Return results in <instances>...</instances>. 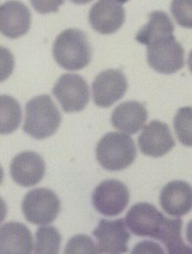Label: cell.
Wrapping results in <instances>:
<instances>
[{
	"instance_id": "cell-7",
	"label": "cell",
	"mask_w": 192,
	"mask_h": 254,
	"mask_svg": "<svg viewBox=\"0 0 192 254\" xmlns=\"http://www.w3.org/2000/svg\"><path fill=\"white\" fill-rule=\"evenodd\" d=\"M53 95L67 114L81 112L90 99L86 80L81 75L74 73H64L58 79L53 87Z\"/></svg>"
},
{
	"instance_id": "cell-13",
	"label": "cell",
	"mask_w": 192,
	"mask_h": 254,
	"mask_svg": "<svg viewBox=\"0 0 192 254\" xmlns=\"http://www.w3.org/2000/svg\"><path fill=\"white\" fill-rule=\"evenodd\" d=\"M124 21V8L113 0H98L89 12V23L92 29L101 34L117 32Z\"/></svg>"
},
{
	"instance_id": "cell-8",
	"label": "cell",
	"mask_w": 192,
	"mask_h": 254,
	"mask_svg": "<svg viewBox=\"0 0 192 254\" xmlns=\"http://www.w3.org/2000/svg\"><path fill=\"white\" fill-rule=\"evenodd\" d=\"M130 199L127 187L120 181L111 179L96 186L92 195V202L96 211L107 217L122 213Z\"/></svg>"
},
{
	"instance_id": "cell-25",
	"label": "cell",
	"mask_w": 192,
	"mask_h": 254,
	"mask_svg": "<svg viewBox=\"0 0 192 254\" xmlns=\"http://www.w3.org/2000/svg\"><path fill=\"white\" fill-rule=\"evenodd\" d=\"M34 10L39 14L58 12L64 0H30Z\"/></svg>"
},
{
	"instance_id": "cell-27",
	"label": "cell",
	"mask_w": 192,
	"mask_h": 254,
	"mask_svg": "<svg viewBox=\"0 0 192 254\" xmlns=\"http://www.w3.org/2000/svg\"><path fill=\"white\" fill-rule=\"evenodd\" d=\"M187 239L192 246V220L188 224V227H187Z\"/></svg>"
},
{
	"instance_id": "cell-29",
	"label": "cell",
	"mask_w": 192,
	"mask_h": 254,
	"mask_svg": "<svg viewBox=\"0 0 192 254\" xmlns=\"http://www.w3.org/2000/svg\"><path fill=\"white\" fill-rule=\"evenodd\" d=\"M189 66H190V69L192 70V51L190 54V58H189Z\"/></svg>"
},
{
	"instance_id": "cell-1",
	"label": "cell",
	"mask_w": 192,
	"mask_h": 254,
	"mask_svg": "<svg viewBox=\"0 0 192 254\" xmlns=\"http://www.w3.org/2000/svg\"><path fill=\"white\" fill-rule=\"evenodd\" d=\"M53 56L60 66L67 70H79L92 59V47L86 34L76 29L61 32L53 45Z\"/></svg>"
},
{
	"instance_id": "cell-12",
	"label": "cell",
	"mask_w": 192,
	"mask_h": 254,
	"mask_svg": "<svg viewBox=\"0 0 192 254\" xmlns=\"http://www.w3.org/2000/svg\"><path fill=\"white\" fill-rule=\"evenodd\" d=\"M138 142L141 152L152 158L163 157L176 145L170 128L159 121H152L145 126Z\"/></svg>"
},
{
	"instance_id": "cell-9",
	"label": "cell",
	"mask_w": 192,
	"mask_h": 254,
	"mask_svg": "<svg viewBox=\"0 0 192 254\" xmlns=\"http://www.w3.org/2000/svg\"><path fill=\"white\" fill-rule=\"evenodd\" d=\"M127 89V78L118 69H107L100 72L92 84L93 99L99 108L111 107L124 97Z\"/></svg>"
},
{
	"instance_id": "cell-17",
	"label": "cell",
	"mask_w": 192,
	"mask_h": 254,
	"mask_svg": "<svg viewBox=\"0 0 192 254\" xmlns=\"http://www.w3.org/2000/svg\"><path fill=\"white\" fill-rule=\"evenodd\" d=\"M32 236L27 226L18 222L4 224L0 229V254H32Z\"/></svg>"
},
{
	"instance_id": "cell-28",
	"label": "cell",
	"mask_w": 192,
	"mask_h": 254,
	"mask_svg": "<svg viewBox=\"0 0 192 254\" xmlns=\"http://www.w3.org/2000/svg\"><path fill=\"white\" fill-rule=\"evenodd\" d=\"M71 2H73L74 4H78V5H83V4H87L89 2H91L92 0H70Z\"/></svg>"
},
{
	"instance_id": "cell-4",
	"label": "cell",
	"mask_w": 192,
	"mask_h": 254,
	"mask_svg": "<svg viewBox=\"0 0 192 254\" xmlns=\"http://www.w3.org/2000/svg\"><path fill=\"white\" fill-rule=\"evenodd\" d=\"M25 218L34 225L54 222L61 211V201L52 190L39 188L29 191L22 203Z\"/></svg>"
},
{
	"instance_id": "cell-14",
	"label": "cell",
	"mask_w": 192,
	"mask_h": 254,
	"mask_svg": "<svg viewBox=\"0 0 192 254\" xmlns=\"http://www.w3.org/2000/svg\"><path fill=\"white\" fill-rule=\"evenodd\" d=\"M11 177L24 188L37 185L45 174V162L34 152H24L16 156L10 165Z\"/></svg>"
},
{
	"instance_id": "cell-15",
	"label": "cell",
	"mask_w": 192,
	"mask_h": 254,
	"mask_svg": "<svg viewBox=\"0 0 192 254\" xmlns=\"http://www.w3.org/2000/svg\"><path fill=\"white\" fill-rule=\"evenodd\" d=\"M159 202L171 216L187 215L192 210V187L184 181H172L161 190Z\"/></svg>"
},
{
	"instance_id": "cell-24",
	"label": "cell",
	"mask_w": 192,
	"mask_h": 254,
	"mask_svg": "<svg viewBox=\"0 0 192 254\" xmlns=\"http://www.w3.org/2000/svg\"><path fill=\"white\" fill-rule=\"evenodd\" d=\"M65 254H97L96 246L91 238L85 235H78L70 239L67 243Z\"/></svg>"
},
{
	"instance_id": "cell-16",
	"label": "cell",
	"mask_w": 192,
	"mask_h": 254,
	"mask_svg": "<svg viewBox=\"0 0 192 254\" xmlns=\"http://www.w3.org/2000/svg\"><path fill=\"white\" fill-rule=\"evenodd\" d=\"M147 120V112L144 104L128 101L120 104L111 115V125L114 128L127 133H138Z\"/></svg>"
},
{
	"instance_id": "cell-3",
	"label": "cell",
	"mask_w": 192,
	"mask_h": 254,
	"mask_svg": "<svg viewBox=\"0 0 192 254\" xmlns=\"http://www.w3.org/2000/svg\"><path fill=\"white\" fill-rule=\"evenodd\" d=\"M96 157L100 166L109 171H120L129 167L137 157L133 139L123 133L110 132L97 143Z\"/></svg>"
},
{
	"instance_id": "cell-26",
	"label": "cell",
	"mask_w": 192,
	"mask_h": 254,
	"mask_svg": "<svg viewBox=\"0 0 192 254\" xmlns=\"http://www.w3.org/2000/svg\"><path fill=\"white\" fill-rule=\"evenodd\" d=\"M144 253H153V254H163L160 247L152 242H143L136 246L132 254H144Z\"/></svg>"
},
{
	"instance_id": "cell-20",
	"label": "cell",
	"mask_w": 192,
	"mask_h": 254,
	"mask_svg": "<svg viewBox=\"0 0 192 254\" xmlns=\"http://www.w3.org/2000/svg\"><path fill=\"white\" fill-rule=\"evenodd\" d=\"M0 120L2 134H10L20 126L22 109L18 101L13 97L6 95L0 97Z\"/></svg>"
},
{
	"instance_id": "cell-2",
	"label": "cell",
	"mask_w": 192,
	"mask_h": 254,
	"mask_svg": "<svg viewBox=\"0 0 192 254\" xmlns=\"http://www.w3.org/2000/svg\"><path fill=\"white\" fill-rule=\"evenodd\" d=\"M61 122L62 116L49 95L34 97L26 105L24 131L36 140L54 135Z\"/></svg>"
},
{
	"instance_id": "cell-30",
	"label": "cell",
	"mask_w": 192,
	"mask_h": 254,
	"mask_svg": "<svg viewBox=\"0 0 192 254\" xmlns=\"http://www.w3.org/2000/svg\"><path fill=\"white\" fill-rule=\"evenodd\" d=\"M113 1H115V2H117V3H119V4H123V3L128 2L129 0H113Z\"/></svg>"
},
{
	"instance_id": "cell-18",
	"label": "cell",
	"mask_w": 192,
	"mask_h": 254,
	"mask_svg": "<svg viewBox=\"0 0 192 254\" xmlns=\"http://www.w3.org/2000/svg\"><path fill=\"white\" fill-rule=\"evenodd\" d=\"M174 30L173 22L165 12L154 11L149 14L148 23L138 32L136 39L148 46L159 39L172 36Z\"/></svg>"
},
{
	"instance_id": "cell-23",
	"label": "cell",
	"mask_w": 192,
	"mask_h": 254,
	"mask_svg": "<svg viewBox=\"0 0 192 254\" xmlns=\"http://www.w3.org/2000/svg\"><path fill=\"white\" fill-rule=\"evenodd\" d=\"M171 12L180 26L192 29V0H172Z\"/></svg>"
},
{
	"instance_id": "cell-6",
	"label": "cell",
	"mask_w": 192,
	"mask_h": 254,
	"mask_svg": "<svg viewBox=\"0 0 192 254\" xmlns=\"http://www.w3.org/2000/svg\"><path fill=\"white\" fill-rule=\"evenodd\" d=\"M167 217L147 202L133 205L126 215L129 230L138 237H148L160 241Z\"/></svg>"
},
{
	"instance_id": "cell-21",
	"label": "cell",
	"mask_w": 192,
	"mask_h": 254,
	"mask_svg": "<svg viewBox=\"0 0 192 254\" xmlns=\"http://www.w3.org/2000/svg\"><path fill=\"white\" fill-rule=\"evenodd\" d=\"M62 237L59 231L52 226L41 227L35 235V254H59Z\"/></svg>"
},
{
	"instance_id": "cell-22",
	"label": "cell",
	"mask_w": 192,
	"mask_h": 254,
	"mask_svg": "<svg viewBox=\"0 0 192 254\" xmlns=\"http://www.w3.org/2000/svg\"><path fill=\"white\" fill-rule=\"evenodd\" d=\"M174 127L180 142L192 147V108L186 107L178 111L174 119Z\"/></svg>"
},
{
	"instance_id": "cell-10",
	"label": "cell",
	"mask_w": 192,
	"mask_h": 254,
	"mask_svg": "<svg viewBox=\"0 0 192 254\" xmlns=\"http://www.w3.org/2000/svg\"><path fill=\"white\" fill-rule=\"evenodd\" d=\"M93 235L97 254H124L128 251L130 234L123 219L100 220Z\"/></svg>"
},
{
	"instance_id": "cell-11",
	"label": "cell",
	"mask_w": 192,
	"mask_h": 254,
	"mask_svg": "<svg viewBox=\"0 0 192 254\" xmlns=\"http://www.w3.org/2000/svg\"><path fill=\"white\" fill-rule=\"evenodd\" d=\"M32 15L30 9L18 0H9L0 7V31L8 38L15 39L30 31Z\"/></svg>"
},
{
	"instance_id": "cell-19",
	"label": "cell",
	"mask_w": 192,
	"mask_h": 254,
	"mask_svg": "<svg viewBox=\"0 0 192 254\" xmlns=\"http://www.w3.org/2000/svg\"><path fill=\"white\" fill-rule=\"evenodd\" d=\"M182 227L183 221L181 219H169L164 227L160 242L167 248L169 254H192V249L182 239Z\"/></svg>"
},
{
	"instance_id": "cell-5",
	"label": "cell",
	"mask_w": 192,
	"mask_h": 254,
	"mask_svg": "<svg viewBox=\"0 0 192 254\" xmlns=\"http://www.w3.org/2000/svg\"><path fill=\"white\" fill-rule=\"evenodd\" d=\"M147 63L160 73H175L185 65V50L174 35L162 38L148 45Z\"/></svg>"
}]
</instances>
